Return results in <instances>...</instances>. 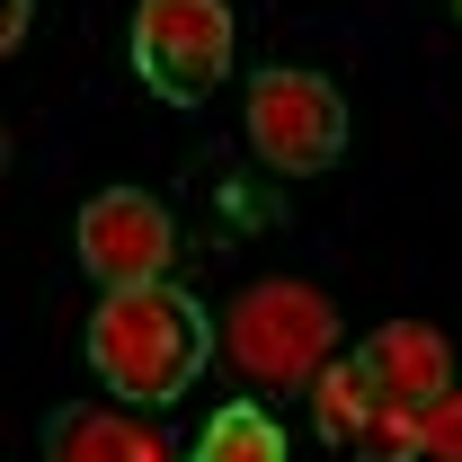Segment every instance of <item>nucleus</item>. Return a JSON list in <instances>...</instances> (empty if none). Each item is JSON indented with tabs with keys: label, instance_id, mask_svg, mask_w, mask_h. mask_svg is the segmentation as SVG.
Here are the masks:
<instances>
[{
	"label": "nucleus",
	"instance_id": "f257e3e1",
	"mask_svg": "<svg viewBox=\"0 0 462 462\" xmlns=\"http://www.w3.org/2000/svg\"><path fill=\"white\" fill-rule=\"evenodd\" d=\"M214 356V320L187 285H116L89 320V374L134 409H170Z\"/></svg>",
	"mask_w": 462,
	"mask_h": 462
},
{
	"label": "nucleus",
	"instance_id": "f03ea898",
	"mask_svg": "<svg viewBox=\"0 0 462 462\" xmlns=\"http://www.w3.org/2000/svg\"><path fill=\"white\" fill-rule=\"evenodd\" d=\"M223 346H231V365H240L249 383H267V392H311L320 365L338 356V302L320 285H302V276H267V285H249L231 302Z\"/></svg>",
	"mask_w": 462,
	"mask_h": 462
},
{
	"label": "nucleus",
	"instance_id": "7ed1b4c3",
	"mask_svg": "<svg viewBox=\"0 0 462 462\" xmlns=\"http://www.w3.org/2000/svg\"><path fill=\"white\" fill-rule=\"evenodd\" d=\"M249 143H258V161L285 178H320L346 161V98L338 80H320V71H302V62H276V71H258L249 80Z\"/></svg>",
	"mask_w": 462,
	"mask_h": 462
},
{
	"label": "nucleus",
	"instance_id": "20e7f679",
	"mask_svg": "<svg viewBox=\"0 0 462 462\" xmlns=\"http://www.w3.org/2000/svg\"><path fill=\"white\" fill-rule=\"evenodd\" d=\"M134 71L152 98L205 107L231 71V9L223 0H143L134 9Z\"/></svg>",
	"mask_w": 462,
	"mask_h": 462
},
{
	"label": "nucleus",
	"instance_id": "39448f33",
	"mask_svg": "<svg viewBox=\"0 0 462 462\" xmlns=\"http://www.w3.org/2000/svg\"><path fill=\"white\" fill-rule=\"evenodd\" d=\"M178 231H170V205L161 196H143V187H107V196H89L80 205V267L98 276V285H152L161 267H170Z\"/></svg>",
	"mask_w": 462,
	"mask_h": 462
},
{
	"label": "nucleus",
	"instance_id": "423d86ee",
	"mask_svg": "<svg viewBox=\"0 0 462 462\" xmlns=\"http://www.w3.org/2000/svg\"><path fill=\"white\" fill-rule=\"evenodd\" d=\"M365 374H374V392H383L392 409L418 418L427 401L454 392V346L436 338L427 320H383V329L365 338Z\"/></svg>",
	"mask_w": 462,
	"mask_h": 462
},
{
	"label": "nucleus",
	"instance_id": "0eeeda50",
	"mask_svg": "<svg viewBox=\"0 0 462 462\" xmlns=\"http://www.w3.org/2000/svg\"><path fill=\"white\" fill-rule=\"evenodd\" d=\"M45 462H152V436L125 427L116 409H54L45 418Z\"/></svg>",
	"mask_w": 462,
	"mask_h": 462
},
{
	"label": "nucleus",
	"instance_id": "6e6552de",
	"mask_svg": "<svg viewBox=\"0 0 462 462\" xmlns=\"http://www.w3.org/2000/svg\"><path fill=\"white\" fill-rule=\"evenodd\" d=\"M383 392H374V374H365V356H346V365H320V383H311V418H320V436L356 454V436L383 418Z\"/></svg>",
	"mask_w": 462,
	"mask_h": 462
},
{
	"label": "nucleus",
	"instance_id": "1a4fd4ad",
	"mask_svg": "<svg viewBox=\"0 0 462 462\" xmlns=\"http://www.w3.org/2000/svg\"><path fill=\"white\" fill-rule=\"evenodd\" d=\"M187 462H285V427H276L258 401H223L214 418H205V436H196Z\"/></svg>",
	"mask_w": 462,
	"mask_h": 462
},
{
	"label": "nucleus",
	"instance_id": "9d476101",
	"mask_svg": "<svg viewBox=\"0 0 462 462\" xmlns=\"http://www.w3.org/2000/svg\"><path fill=\"white\" fill-rule=\"evenodd\" d=\"M418 454L427 462H462V383L445 392V401L418 409Z\"/></svg>",
	"mask_w": 462,
	"mask_h": 462
},
{
	"label": "nucleus",
	"instance_id": "9b49d317",
	"mask_svg": "<svg viewBox=\"0 0 462 462\" xmlns=\"http://www.w3.org/2000/svg\"><path fill=\"white\" fill-rule=\"evenodd\" d=\"M409 454H418V418H409V409H383V418L356 436V462H409Z\"/></svg>",
	"mask_w": 462,
	"mask_h": 462
},
{
	"label": "nucleus",
	"instance_id": "f8f14e48",
	"mask_svg": "<svg viewBox=\"0 0 462 462\" xmlns=\"http://www.w3.org/2000/svg\"><path fill=\"white\" fill-rule=\"evenodd\" d=\"M9 18H0V45H27V18H36V0H0Z\"/></svg>",
	"mask_w": 462,
	"mask_h": 462
}]
</instances>
